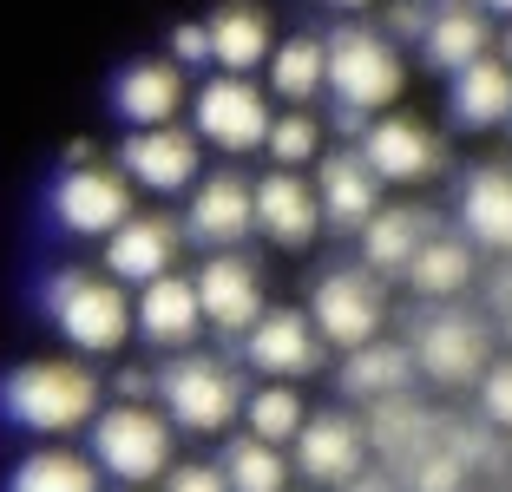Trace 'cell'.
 I'll return each instance as SVG.
<instances>
[{
	"mask_svg": "<svg viewBox=\"0 0 512 492\" xmlns=\"http://www.w3.org/2000/svg\"><path fill=\"white\" fill-rule=\"evenodd\" d=\"M106 407V381L79 355H33L0 374V420L33 440H66L86 433Z\"/></svg>",
	"mask_w": 512,
	"mask_h": 492,
	"instance_id": "6da1fadb",
	"label": "cell"
},
{
	"mask_svg": "<svg viewBox=\"0 0 512 492\" xmlns=\"http://www.w3.org/2000/svg\"><path fill=\"white\" fill-rule=\"evenodd\" d=\"M40 309L79 361L119 355V348L132 342V296H125V283H112V276H99V269H86V263L53 269L40 283Z\"/></svg>",
	"mask_w": 512,
	"mask_h": 492,
	"instance_id": "7a4b0ae2",
	"label": "cell"
},
{
	"mask_svg": "<svg viewBox=\"0 0 512 492\" xmlns=\"http://www.w3.org/2000/svg\"><path fill=\"white\" fill-rule=\"evenodd\" d=\"M401 86H407V60H401V46H394V33L362 27V20H342L329 33V86L322 92L335 99L348 132L375 125L401 99Z\"/></svg>",
	"mask_w": 512,
	"mask_h": 492,
	"instance_id": "3957f363",
	"label": "cell"
},
{
	"mask_svg": "<svg viewBox=\"0 0 512 492\" xmlns=\"http://www.w3.org/2000/svg\"><path fill=\"white\" fill-rule=\"evenodd\" d=\"M171 440H178V427L151 401H106L99 420L86 427V460L99 466V479H119L125 492H145L151 479H165L178 466Z\"/></svg>",
	"mask_w": 512,
	"mask_h": 492,
	"instance_id": "277c9868",
	"label": "cell"
},
{
	"mask_svg": "<svg viewBox=\"0 0 512 492\" xmlns=\"http://www.w3.org/2000/svg\"><path fill=\"white\" fill-rule=\"evenodd\" d=\"M151 394H158V414L178 433H224L243 420V374L224 355H171L165 368L151 374Z\"/></svg>",
	"mask_w": 512,
	"mask_h": 492,
	"instance_id": "5b68a950",
	"label": "cell"
},
{
	"mask_svg": "<svg viewBox=\"0 0 512 492\" xmlns=\"http://www.w3.org/2000/svg\"><path fill=\"white\" fill-rule=\"evenodd\" d=\"M407 355H414V374H427L434 388H480V374L493 368V315L427 302V315L407 328Z\"/></svg>",
	"mask_w": 512,
	"mask_h": 492,
	"instance_id": "8992f818",
	"label": "cell"
},
{
	"mask_svg": "<svg viewBox=\"0 0 512 492\" xmlns=\"http://www.w3.org/2000/svg\"><path fill=\"white\" fill-rule=\"evenodd\" d=\"M309 322H316L322 348L355 355V348L388 335V289H381V276H368L362 263L322 269L316 289H309Z\"/></svg>",
	"mask_w": 512,
	"mask_h": 492,
	"instance_id": "52a82bcc",
	"label": "cell"
},
{
	"mask_svg": "<svg viewBox=\"0 0 512 492\" xmlns=\"http://www.w3.org/2000/svg\"><path fill=\"white\" fill-rule=\"evenodd\" d=\"M132 210H138L132 184L112 164H66L60 178H53V191H46V217H53L60 237H99L106 243Z\"/></svg>",
	"mask_w": 512,
	"mask_h": 492,
	"instance_id": "ba28073f",
	"label": "cell"
},
{
	"mask_svg": "<svg viewBox=\"0 0 512 492\" xmlns=\"http://www.w3.org/2000/svg\"><path fill=\"white\" fill-rule=\"evenodd\" d=\"M270 99L256 92V79H230V73H217V79H204V86L191 92V132H197V145H217V151H230V158H243V151H256L263 138H270Z\"/></svg>",
	"mask_w": 512,
	"mask_h": 492,
	"instance_id": "9c48e42d",
	"label": "cell"
},
{
	"mask_svg": "<svg viewBox=\"0 0 512 492\" xmlns=\"http://www.w3.org/2000/svg\"><path fill=\"white\" fill-rule=\"evenodd\" d=\"M119 171L132 191L151 197H171V191H191L204 178V145H197L191 125H165V132H125L119 138Z\"/></svg>",
	"mask_w": 512,
	"mask_h": 492,
	"instance_id": "30bf717a",
	"label": "cell"
},
{
	"mask_svg": "<svg viewBox=\"0 0 512 492\" xmlns=\"http://www.w3.org/2000/svg\"><path fill=\"white\" fill-rule=\"evenodd\" d=\"M256 230V184L243 171H211L191 184V210H184V243L211 256H230Z\"/></svg>",
	"mask_w": 512,
	"mask_h": 492,
	"instance_id": "8fae6325",
	"label": "cell"
},
{
	"mask_svg": "<svg viewBox=\"0 0 512 492\" xmlns=\"http://www.w3.org/2000/svg\"><path fill=\"white\" fill-rule=\"evenodd\" d=\"M289 466H296V479H309V486L342 492L348 479L368 473V433H362V420H348V414H309V427H302L296 447H289Z\"/></svg>",
	"mask_w": 512,
	"mask_h": 492,
	"instance_id": "7c38bea8",
	"label": "cell"
},
{
	"mask_svg": "<svg viewBox=\"0 0 512 492\" xmlns=\"http://www.w3.org/2000/svg\"><path fill=\"white\" fill-rule=\"evenodd\" d=\"M197 309H204V328H217V335H250L256 322H263V276H256L250 256H204L197 263Z\"/></svg>",
	"mask_w": 512,
	"mask_h": 492,
	"instance_id": "4fadbf2b",
	"label": "cell"
},
{
	"mask_svg": "<svg viewBox=\"0 0 512 492\" xmlns=\"http://www.w3.org/2000/svg\"><path fill=\"white\" fill-rule=\"evenodd\" d=\"M355 151H362V164L381 184H427V178H440V164H447L440 138L427 132L421 119H401V112H381L375 125H362V145Z\"/></svg>",
	"mask_w": 512,
	"mask_h": 492,
	"instance_id": "5bb4252c",
	"label": "cell"
},
{
	"mask_svg": "<svg viewBox=\"0 0 512 492\" xmlns=\"http://www.w3.org/2000/svg\"><path fill=\"white\" fill-rule=\"evenodd\" d=\"M178 250H184V224L165 217V210H132L119 230L106 237V276L112 283H158L178 269Z\"/></svg>",
	"mask_w": 512,
	"mask_h": 492,
	"instance_id": "9a60e30c",
	"label": "cell"
},
{
	"mask_svg": "<svg viewBox=\"0 0 512 492\" xmlns=\"http://www.w3.org/2000/svg\"><path fill=\"white\" fill-rule=\"evenodd\" d=\"M112 112L125 119V132H165L178 125V112L191 105V86L171 60H125L112 73Z\"/></svg>",
	"mask_w": 512,
	"mask_h": 492,
	"instance_id": "2e32d148",
	"label": "cell"
},
{
	"mask_svg": "<svg viewBox=\"0 0 512 492\" xmlns=\"http://www.w3.org/2000/svg\"><path fill=\"white\" fill-rule=\"evenodd\" d=\"M243 368L296 388L302 374L322 368V335H316V322H309L302 309H263V322L243 335Z\"/></svg>",
	"mask_w": 512,
	"mask_h": 492,
	"instance_id": "e0dca14e",
	"label": "cell"
},
{
	"mask_svg": "<svg viewBox=\"0 0 512 492\" xmlns=\"http://www.w3.org/2000/svg\"><path fill=\"white\" fill-rule=\"evenodd\" d=\"M132 335H145L165 355H191V342L204 335V309H197V283L191 276H158L132 296Z\"/></svg>",
	"mask_w": 512,
	"mask_h": 492,
	"instance_id": "ac0fdd59",
	"label": "cell"
},
{
	"mask_svg": "<svg viewBox=\"0 0 512 492\" xmlns=\"http://www.w3.org/2000/svg\"><path fill=\"white\" fill-rule=\"evenodd\" d=\"M453 210H460V237L473 250L512 256V164H473L453 191Z\"/></svg>",
	"mask_w": 512,
	"mask_h": 492,
	"instance_id": "d6986e66",
	"label": "cell"
},
{
	"mask_svg": "<svg viewBox=\"0 0 512 492\" xmlns=\"http://www.w3.org/2000/svg\"><path fill=\"white\" fill-rule=\"evenodd\" d=\"M256 230L276 243V250H309L322 230V204H316V184L302 171H270L256 178Z\"/></svg>",
	"mask_w": 512,
	"mask_h": 492,
	"instance_id": "ffe728a7",
	"label": "cell"
},
{
	"mask_svg": "<svg viewBox=\"0 0 512 492\" xmlns=\"http://www.w3.org/2000/svg\"><path fill=\"white\" fill-rule=\"evenodd\" d=\"M316 204H322V224L355 230V237L375 224L381 178L362 164V151H322V164H316Z\"/></svg>",
	"mask_w": 512,
	"mask_h": 492,
	"instance_id": "44dd1931",
	"label": "cell"
},
{
	"mask_svg": "<svg viewBox=\"0 0 512 492\" xmlns=\"http://www.w3.org/2000/svg\"><path fill=\"white\" fill-rule=\"evenodd\" d=\"M440 217L427 204H381L375 224L362 230V269L368 276H407V263L440 237Z\"/></svg>",
	"mask_w": 512,
	"mask_h": 492,
	"instance_id": "7402d4cb",
	"label": "cell"
},
{
	"mask_svg": "<svg viewBox=\"0 0 512 492\" xmlns=\"http://www.w3.org/2000/svg\"><path fill=\"white\" fill-rule=\"evenodd\" d=\"M204 33H211V66H224L230 79H250L256 66H270V53H276L270 14L250 7V0H224V7L204 20Z\"/></svg>",
	"mask_w": 512,
	"mask_h": 492,
	"instance_id": "603a6c76",
	"label": "cell"
},
{
	"mask_svg": "<svg viewBox=\"0 0 512 492\" xmlns=\"http://www.w3.org/2000/svg\"><path fill=\"white\" fill-rule=\"evenodd\" d=\"M421 60L447 79L467 73L473 60H493V14H480V7H434L421 33Z\"/></svg>",
	"mask_w": 512,
	"mask_h": 492,
	"instance_id": "cb8c5ba5",
	"label": "cell"
},
{
	"mask_svg": "<svg viewBox=\"0 0 512 492\" xmlns=\"http://www.w3.org/2000/svg\"><path fill=\"white\" fill-rule=\"evenodd\" d=\"M447 112L460 132H493L512 119V66L506 60H473L467 73L447 79Z\"/></svg>",
	"mask_w": 512,
	"mask_h": 492,
	"instance_id": "d4e9b609",
	"label": "cell"
},
{
	"mask_svg": "<svg viewBox=\"0 0 512 492\" xmlns=\"http://www.w3.org/2000/svg\"><path fill=\"white\" fill-rule=\"evenodd\" d=\"M342 394L362 401V407H381V401H394V394H414V355H407V342L381 335V342L342 355Z\"/></svg>",
	"mask_w": 512,
	"mask_h": 492,
	"instance_id": "484cf974",
	"label": "cell"
},
{
	"mask_svg": "<svg viewBox=\"0 0 512 492\" xmlns=\"http://www.w3.org/2000/svg\"><path fill=\"white\" fill-rule=\"evenodd\" d=\"M473 269H480V250H473L467 237L440 230V237L427 243V250L414 256V263H407V276H401V283L414 289L421 302H453V296H467Z\"/></svg>",
	"mask_w": 512,
	"mask_h": 492,
	"instance_id": "4316f807",
	"label": "cell"
},
{
	"mask_svg": "<svg viewBox=\"0 0 512 492\" xmlns=\"http://www.w3.org/2000/svg\"><path fill=\"white\" fill-rule=\"evenodd\" d=\"M0 492H99V466H92L79 447H60V440H46V447L20 453Z\"/></svg>",
	"mask_w": 512,
	"mask_h": 492,
	"instance_id": "83f0119b",
	"label": "cell"
},
{
	"mask_svg": "<svg viewBox=\"0 0 512 492\" xmlns=\"http://www.w3.org/2000/svg\"><path fill=\"white\" fill-rule=\"evenodd\" d=\"M270 86H276V99H289L302 112V105L329 86V40H316V33H289V40H276Z\"/></svg>",
	"mask_w": 512,
	"mask_h": 492,
	"instance_id": "f1b7e54d",
	"label": "cell"
},
{
	"mask_svg": "<svg viewBox=\"0 0 512 492\" xmlns=\"http://www.w3.org/2000/svg\"><path fill=\"white\" fill-rule=\"evenodd\" d=\"M309 427V401H302L289 381H263V388L243 394V433L263 440V447H296V433Z\"/></svg>",
	"mask_w": 512,
	"mask_h": 492,
	"instance_id": "f546056e",
	"label": "cell"
},
{
	"mask_svg": "<svg viewBox=\"0 0 512 492\" xmlns=\"http://www.w3.org/2000/svg\"><path fill=\"white\" fill-rule=\"evenodd\" d=\"M217 466H224V486L230 492H289V479H296L289 453L283 447H263V440H250V433H237Z\"/></svg>",
	"mask_w": 512,
	"mask_h": 492,
	"instance_id": "4dcf8cb0",
	"label": "cell"
},
{
	"mask_svg": "<svg viewBox=\"0 0 512 492\" xmlns=\"http://www.w3.org/2000/svg\"><path fill=\"white\" fill-rule=\"evenodd\" d=\"M276 171H302V164H322V125L309 112H276L270 119V138H263Z\"/></svg>",
	"mask_w": 512,
	"mask_h": 492,
	"instance_id": "1f68e13d",
	"label": "cell"
},
{
	"mask_svg": "<svg viewBox=\"0 0 512 492\" xmlns=\"http://www.w3.org/2000/svg\"><path fill=\"white\" fill-rule=\"evenodd\" d=\"M480 420L493 433H512V355H499L480 374Z\"/></svg>",
	"mask_w": 512,
	"mask_h": 492,
	"instance_id": "d6a6232c",
	"label": "cell"
},
{
	"mask_svg": "<svg viewBox=\"0 0 512 492\" xmlns=\"http://www.w3.org/2000/svg\"><path fill=\"white\" fill-rule=\"evenodd\" d=\"M158 492H230V486H224V466L217 460H178L158 479Z\"/></svg>",
	"mask_w": 512,
	"mask_h": 492,
	"instance_id": "836d02e7",
	"label": "cell"
},
{
	"mask_svg": "<svg viewBox=\"0 0 512 492\" xmlns=\"http://www.w3.org/2000/svg\"><path fill=\"white\" fill-rule=\"evenodd\" d=\"M171 66H211V33H204V20H184V27H171Z\"/></svg>",
	"mask_w": 512,
	"mask_h": 492,
	"instance_id": "e575fe53",
	"label": "cell"
},
{
	"mask_svg": "<svg viewBox=\"0 0 512 492\" xmlns=\"http://www.w3.org/2000/svg\"><path fill=\"white\" fill-rule=\"evenodd\" d=\"M493 322H499V335L512 342V269H506V276L493 283Z\"/></svg>",
	"mask_w": 512,
	"mask_h": 492,
	"instance_id": "d590c367",
	"label": "cell"
},
{
	"mask_svg": "<svg viewBox=\"0 0 512 492\" xmlns=\"http://www.w3.org/2000/svg\"><path fill=\"white\" fill-rule=\"evenodd\" d=\"M342 492H401V479H394L388 466H368V473H362V479H348Z\"/></svg>",
	"mask_w": 512,
	"mask_h": 492,
	"instance_id": "8d00e7d4",
	"label": "cell"
},
{
	"mask_svg": "<svg viewBox=\"0 0 512 492\" xmlns=\"http://www.w3.org/2000/svg\"><path fill=\"white\" fill-rule=\"evenodd\" d=\"M473 7H480V14H506L512 20V0H473Z\"/></svg>",
	"mask_w": 512,
	"mask_h": 492,
	"instance_id": "74e56055",
	"label": "cell"
},
{
	"mask_svg": "<svg viewBox=\"0 0 512 492\" xmlns=\"http://www.w3.org/2000/svg\"><path fill=\"white\" fill-rule=\"evenodd\" d=\"M499 60H506V66H512V27H506V40H499Z\"/></svg>",
	"mask_w": 512,
	"mask_h": 492,
	"instance_id": "f35d334b",
	"label": "cell"
},
{
	"mask_svg": "<svg viewBox=\"0 0 512 492\" xmlns=\"http://www.w3.org/2000/svg\"><path fill=\"white\" fill-rule=\"evenodd\" d=\"M329 7H381V0H329Z\"/></svg>",
	"mask_w": 512,
	"mask_h": 492,
	"instance_id": "ab89813d",
	"label": "cell"
}]
</instances>
